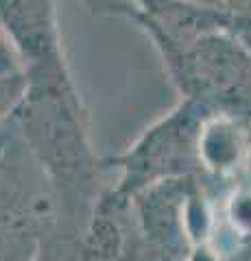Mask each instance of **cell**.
<instances>
[{"instance_id": "obj_7", "label": "cell", "mask_w": 251, "mask_h": 261, "mask_svg": "<svg viewBox=\"0 0 251 261\" xmlns=\"http://www.w3.org/2000/svg\"><path fill=\"white\" fill-rule=\"evenodd\" d=\"M184 3L199 5V7H212V9H227V3H225V0H184Z\"/></svg>"}, {"instance_id": "obj_1", "label": "cell", "mask_w": 251, "mask_h": 261, "mask_svg": "<svg viewBox=\"0 0 251 261\" xmlns=\"http://www.w3.org/2000/svg\"><path fill=\"white\" fill-rule=\"evenodd\" d=\"M24 76L27 89L11 120L53 187L59 231L81 235L107 187V170L92 146L85 107L68 63L29 70Z\"/></svg>"}, {"instance_id": "obj_3", "label": "cell", "mask_w": 251, "mask_h": 261, "mask_svg": "<svg viewBox=\"0 0 251 261\" xmlns=\"http://www.w3.org/2000/svg\"><path fill=\"white\" fill-rule=\"evenodd\" d=\"M208 107L181 98L173 111L149 126L123 154L105 159V170L118 172L116 192L133 198L166 181L199 178V130Z\"/></svg>"}, {"instance_id": "obj_5", "label": "cell", "mask_w": 251, "mask_h": 261, "mask_svg": "<svg viewBox=\"0 0 251 261\" xmlns=\"http://www.w3.org/2000/svg\"><path fill=\"white\" fill-rule=\"evenodd\" d=\"M27 89V76L24 72L0 76V126L13 116Z\"/></svg>"}, {"instance_id": "obj_6", "label": "cell", "mask_w": 251, "mask_h": 261, "mask_svg": "<svg viewBox=\"0 0 251 261\" xmlns=\"http://www.w3.org/2000/svg\"><path fill=\"white\" fill-rule=\"evenodd\" d=\"M15 72H22V63L20 57L15 53L13 44L9 42L7 33L0 27V76L3 74H15Z\"/></svg>"}, {"instance_id": "obj_2", "label": "cell", "mask_w": 251, "mask_h": 261, "mask_svg": "<svg viewBox=\"0 0 251 261\" xmlns=\"http://www.w3.org/2000/svg\"><path fill=\"white\" fill-rule=\"evenodd\" d=\"M181 98L247 120L251 116V50L240 31H218L159 53Z\"/></svg>"}, {"instance_id": "obj_4", "label": "cell", "mask_w": 251, "mask_h": 261, "mask_svg": "<svg viewBox=\"0 0 251 261\" xmlns=\"http://www.w3.org/2000/svg\"><path fill=\"white\" fill-rule=\"evenodd\" d=\"M0 27L20 57L22 72L66 65L55 0H0Z\"/></svg>"}, {"instance_id": "obj_8", "label": "cell", "mask_w": 251, "mask_h": 261, "mask_svg": "<svg viewBox=\"0 0 251 261\" xmlns=\"http://www.w3.org/2000/svg\"><path fill=\"white\" fill-rule=\"evenodd\" d=\"M85 3H87V0H85Z\"/></svg>"}]
</instances>
